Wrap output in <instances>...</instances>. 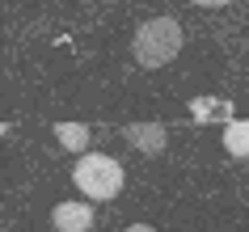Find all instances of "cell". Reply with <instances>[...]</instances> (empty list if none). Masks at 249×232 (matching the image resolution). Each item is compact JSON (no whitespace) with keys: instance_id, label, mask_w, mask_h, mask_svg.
<instances>
[{"instance_id":"obj_1","label":"cell","mask_w":249,"mask_h":232,"mask_svg":"<svg viewBox=\"0 0 249 232\" xmlns=\"http://www.w3.org/2000/svg\"><path fill=\"white\" fill-rule=\"evenodd\" d=\"M135 64L140 68H165L178 59V51H182V26L173 21V17H152V21H144V26L135 30Z\"/></svg>"},{"instance_id":"obj_2","label":"cell","mask_w":249,"mask_h":232,"mask_svg":"<svg viewBox=\"0 0 249 232\" xmlns=\"http://www.w3.org/2000/svg\"><path fill=\"white\" fill-rule=\"evenodd\" d=\"M72 181H76L85 198H97V203H110L118 190H123V165L114 156H102V152H85L72 169Z\"/></svg>"},{"instance_id":"obj_3","label":"cell","mask_w":249,"mask_h":232,"mask_svg":"<svg viewBox=\"0 0 249 232\" xmlns=\"http://www.w3.org/2000/svg\"><path fill=\"white\" fill-rule=\"evenodd\" d=\"M51 224L59 232H89L93 228V207L89 203H59L51 211Z\"/></svg>"},{"instance_id":"obj_4","label":"cell","mask_w":249,"mask_h":232,"mask_svg":"<svg viewBox=\"0 0 249 232\" xmlns=\"http://www.w3.org/2000/svg\"><path fill=\"white\" fill-rule=\"evenodd\" d=\"M123 135H127V140H131L135 148H140V152H148V156L165 152V140H169L160 123H135V127H127Z\"/></svg>"},{"instance_id":"obj_5","label":"cell","mask_w":249,"mask_h":232,"mask_svg":"<svg viewBox=\"0 0 249 232\" xmlns=\"http://www.w3.org/2000/svg\"><path fill=\"white\" fill-rule=\"evenodd\" d=\"M190 114L198 123H211V118H232V102H224V97H195L190 102Z\"/></svg>"},{"instance_id":"obj_6","label":"cell","mask_w":249,"mask_h":232,"mask_svg":"<svg viewBox=\"0 0 249 232\" xmlns=\"http://www.w3.org/2000/svg\"><path fill=\"white\" fill-rule=\"evenodd\" d=\"M55 140L64 143L68 152H85V148H89V127H85V123H59V127H55Z\"/></svg>"},{"instance_id":"obj_7","label":"cell","mask_w":249,"mask_h":232,"mask_svg":"<svg viewBox=\"0 0 249 232\" xmlns=\"http://www.w3.org/2000/svg\"><path fill=\"white\" fill-rule=\"evenodd\" d=\"M224 152H232V156H241V161H245L249 156V123H228V127H224Z\"/></svg>"},{"instance_id":"obj_8","label":"cell","mask_w":249,"mask_h":232,"mask_svg":"<svg viewBox=\"0 0 249 232\" xmlns=\"http://www.w3.org/2000/svg\"><path fill=\"white\" fill-rule=\"evenodd\" d=\"M195 4H203V9H220V4H232V0H195Z\"/></svg>"},{"instance_id":"obj_9","label":"cell","mask_w":249,"mask_h":232,"mask_svg":"<svg viewBox=\"0 0 249 232\" xmlns=\"http://www.w3.org/2000/svg\"><path fill=\"white\" fill-rule=\"evenodd\" d=\"M127 232H157V228H148V224H131Z\"/></svg>"}]
</instances>
